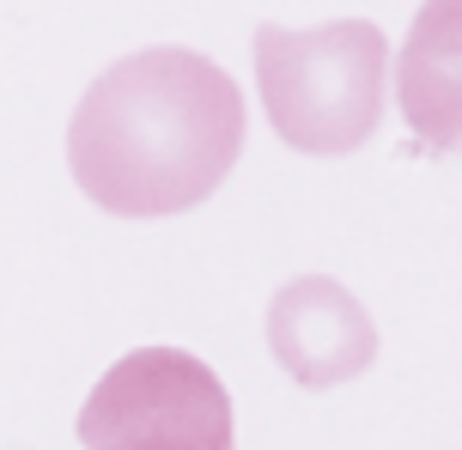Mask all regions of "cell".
I'll use <instances>...</instances> for the list:
<instances>
[{
    "label": "cell",
    "mask_w": 462,
    "mask_h": 450,
    "mask_svg": "<svg viewBox=\"0 0 462 450\" xmlns=\"http://www.w3.org/2000/svg\"><path fill=\"white\" fill-rule=\"evenodd\" d=\"M86 450H237L231 396L189 347H134L79 408Z\"/></svg>",
    "instance_id": "obj_3"
},
{
    "label": "cell",
    "mask_w": 462,
    "mask_h": 450,
    "mask_svg": "<svg viewBox=\"0 0 462 450\" xmlns=\"http://www.w3.org/2000/svg\"><path fill=\"white\" fill-rule=\"evenodd\" d=\"M395 104L420 152L462 159V0H420L395 61Z\"/></svg>",
    "instance_id": "obj_5"
},
{
    "label": "cell",
    "mask_w": 462,
    "mask_h": 450,
    "mask_svg": "<svg viewBox=\"0 0 462 450\" xmlns=\"http://www.w3.org/2000/svg\"><path fill=\"white\" fill-rule=\"evenodd\" d=\"M244 92L213 55L134 49L97 73L68 116V170L110 219H177L244 159Z\"/></svg>",
    "instance_id": "obj_1"
},
{
    "label": "cell",
    "mask_w": 462,
    "mask_h": 450,
    "mask_svg": "<svg viewBox=\"0 0 462 450\" xmlns=\"http://www.w3.org/2000/svg\"><path fill=\"white\" fill-rule=\"evenodd\" d=\"M255 92L262 116L304 159H346L377 134L390 92V37L371 19L335 24H255Z\"/></svg>",
    "instance_id": "obj_2"
},
{
    "label": "cell",
    "mask_w": 462,
    "mask_h": 450,
    "mask_svg": "<svg viewBox=\"0 0 462 450\" xmlns=\"http://www.w3.org/2000/svg\"><path fill=\"white\" fill-rule=\"evenodd\" d=\"M268 354L299 390H341L377 359V323L335 274H299L268 298Z\"/></svg>",
    "instance_id": "obj_4"
}]
</instances>
